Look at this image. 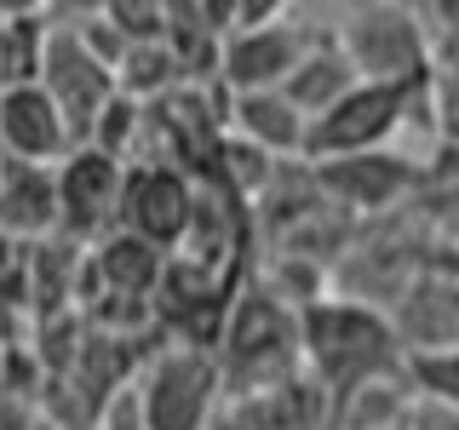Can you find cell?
I'll return each instance as SVG.
<instances>
[{"label":"cell","mask_w":459,"mask_h":430,"mask_svg":"<svg viewBox=\"0 0 459 430\" xmlns=\"http://www.w3.org/2000/svg\"><path fill=\"white\" fill-rule=\"evenodd\" d=\"M35 430H64V425H52V419H40V425H35Z\"/></svg>","instance_id":"21"},{"label":"cell","mask_w":459,"mask_h":430,"mask_svg":"<svg viewBox=\"0 0 459 430\" xmlns=\"http://www.w3.org/2000/svg\"><path fill=\"white\" fill-rule=\"evenodd\" d=\"M408 430H459V408H448V401H437V396H420Z\"/></svg>","instance_id":"18"},{"label":"cell","mask_w":459,"mask_h":430,"mask_svg":"<svg viewBox=\"0 0 459 430\" xmlns=\"http://www.w3.org/2000/svg\"><path fill=\"white\" fill-rule=\"evenodd\" d=\"M0 236L40 247L57 236V167L12 161L0 167Z\"/></svg>","instance_id":"14"},{"label":"cell","mask_w":459,"mask_h":430,"mask_svg":"<svg viewBox=\"0 0 459 430\" xmlns=\"http://www.w3.org/2000/svg\"><path fill=\"white\" fill-rule=\"evenodd\" d=\"M333 35H339L344 57L356 64V75H362V81L413 86V81H430V75H437L420 6H396V0L339 6L333 12Z\"/></svg>","instance_id":"5"},{"label":"cell","mask_w":459,"mask_h":430,"mask_svg":"<svg viewBox=\"0 0 459 430\" xmlns=\"http://www.w3.org/2000/svg\"><path fill=\"white\" fill-rule=\"evenodd\" d=\"M442 241H448V247H459V212H454V219H442Z\"/></svg>","instance_id":"20"},{"label":"cell","mask_w":459,"mask_h":430,"mask_svg":"<svg viewBox=\"0 0 459 430\" xmlns=\"http://www.w3.org/2000/svg\"><path fill=\"white\" fill-rule=\"evenodd\" d=\"M52 12H57V6H52ZM40 86H47L52 104L64 109V121L75 126V143H92L98 121H104V109L121 98V81H115V69H109L92 47H86L75 29L64 23V12H57V29H52Z\"/></svg>","instance_id":"9"},{"label":"cell","mask_w":459,"mask_h":430,"mask_svg":"<svg viewBox=\"0 0 459 430\" xmlns=\"http://www.w3.org/2000/svg\"><path fill=\"white\" fill-rule=\"evenodd\" d=\"M230 138L253 143L258 155L293 167L310 155V115L287 92H241L230 98Z\"/></svg>","instance_id":"13"},{"label":"cell","mask_w":459,"mask_h":430,"mask_svg":"<svg viewBox=\"0 0 459 430\" xmlns=\"http://www.w3.org/2000/svg\"><path fill=\"white\" fill-rule=\"evenodd\" d=\"M351 86H362V75H356V64L344 57L339 35H333V23H327L322 35H316V47L305 52V64H299L293 75H287L281 92L293 98V104L305 109L310 121H316V115H327V109H333L344 92H351Z\"/></svg>","instance_id":"15"},{"label":"cell","mask_w":459,"mask_h":430,"mask_svg":"<svg viewBox=\"0 0 459 430\" xmlns=\"http://www.w3.org/2000/svg\"><path fill=\"white\" fill-rule=\"evenodd\" d=\"M212 356H219L230 401L270 391L281 379H299L305 373V310L293 298H281L264 276H247L224 315V333L212 344Z\"/></svg>","instance_id":"2"},{"label":"cell","mask_w":459,"mask_h":430,"mask_svg":"<svg viewBox=\"0 0 459 430\" xmlns=\"http://www.w3.org/2000/svg\"><path fill=\"white\" fill-rule=\"evenodd\" d=\"M305 373L333 401H344L373 379L408 373V350L385 310L344 293H322L305 305Z\"/></svg>","instance_id":"1"},{"label":"cell","mask_w":459,"mask_h":430,"mask_svg":"<svg viewBox=\"0 0 459 430\" xmlns=\"http://www.w3.org/2000/svg\"><path fill=\"white\" fill-rule=\"evenodd\" d=\"M430 155L459 161V75L454 69L430 75Z\"/></svg>","instance_id":"16"},{"label":"cell","mask_w":459,"mask_h":430,"mask_svg":"<svg viewBox=\"0 0 459 430\" xmlns=\"http://www.w3.org/2000/svg\"><path fill=\"white\" fill-rule=\"evenodd\" d=\"M327 23H299V12L287 6L281 18L270 23H253V29H236L219 52V86L230 98L241 92H281L287 75L305 64V52L316 47Z\"/></svg>","instance_id":"7"},{"label":"cell","mask_w":459,"mask_h":430,"mask_svg":"<svg viewBox=\"0 0 459 430\" xmlns=\"http://www.w3.org/2000/svg\"><path fill=\"white\" fill-rule=\"evenodd\" d=\"M104 430H143V425H138V413H133V401H126V396H121V401H115V408H109Z\"/></svg>","instance_id":"19"},{"label":"cell","mask_w":459,"mask_h":430,"mask_svg":"<svg viewBox=\"0 0 459 430\" xmlns=\"http://www.w3.org/2000/svg\"><path fill=\"white\" fill-rule=\"evenodd\" d=\"M201 212V184L190 172L167 167V161H138L126 167V195H121V236L143 241L155 253H178L195 229Z\"/></svg>","instance_id":"6"},{"label":"cell","mask_w":459,"mask_h":430,"mask_svg":"<svg viewBox=\"0 0 459 430\" xmlns=\"http://www.w3.org/2000/svg\"><path fill=\"white\" fill-rule=\"evenodd\" d=\"M126 401H133L143 430H219L230 391H224V373H219V356L212 350L161 339L143 356Z\"/></svg>","instance_id":"3"},{"label":"cell","mask_w":459,"mask_h":430,"mask_svg":"<svg viewBox=\"0 0 459 430\" xmlns=\"http://www.w3.org/2000/svg\"><path fill=\"white\" fill-rule=\"evenodd\" d=\"M75 126L64 121V109L52 104L47 86H12L0 92V155L29 167H64L75 155Z\"/></svg>","instance_id":"10"},{"label":"cell","mask_w":459,"mask_h":430,"mask_svg":"<svg viewBox=\"0 0 459 430\" xmlns=\"http://www.w3.org/2000/svg\"><path fill=\"white\" fill-rule=\"evenodd\" d=\"M391 322H396V339L408 350V362L454 356L459 350V276L448 264H430L391 305Z\"/></svg>","instance_id":"11"},{"label":"cell","mask_w":459,"mask_h":430,"mask_svg":"<svg viewBox=\"0 0 459 430\" xmlns=\"http://www.w3.org/2000/svg\"><path fill=\"white\" fill-rule=\"evenodd\" d=\"M420 18H425V40H430V64L459 75V0H448V6H420Z\"/></svg>","instance_id":"17"},{"label":"cell","mask_w":459,"mask_h":430,"mask_svg":"<svg viewBox=\"0 0 459 430\" xmlns=\"http://www.w3.org/2000/svg\"><path fill=\"white\" fill-rule=\"evenodd\" d=\"M425 115L430 126V81L413 86H379L362 81L339 98L327 115L310 121V155L305 161H351V155H385L396 150V138Z\"/></svg>","instance_id":"4"},{"label":"cell","mask_w":459,"mask_h":430,"mask_svg":"<svg viewBox=\"0 0 459 430\" xmlns=\"http://www.w3.org/2000/svg\"><path fill=\"white\" fill-rule=\"evenodd\" d=\"M219 430H333V396L310 373H299V379H281L270 391L236 396Z\"/></svg>","instance_id":"12"},{"label":"cell","mask_w":459,"mask_h":430,"mask_svg":"<svg viewBox=\"0 0 459 430\" xmlns=\"http://www.w3.org/2000/svg\"><path fill=\"white\" fill-rule=\"evenodd\" d=\"M121 195H126V161L81 143L57 167V236L75 247H98L121 229Z\"/></svg>","instance_id":"8"}]
</instances>
